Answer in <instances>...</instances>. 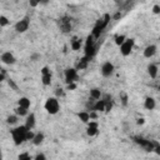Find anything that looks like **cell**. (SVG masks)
<instances>
[{
  "label": "cell",
  "mask_w": 160,
  "mask_h": 160,
  "mask_svg": "<svg viewBox=\"0 0 160 160\" xmlns=\"http://www.w3.org/2000/svg\"><path fill=\"white\" fill-rule=\"evenodd\" d=\"M110 14H108V12H105L98 21H96V24L94 25V28H92V30H91V35L94 36V39L95 40H98L99 38H100V35L102 34V31L106 29V26L109 25V22H110Z\"/></svg>",
  "instance_id": "6da1fadb"
},
{
  "label": "cell",
  "mask_w": 160,
  "mask_h": 160,
  "mask_svg": "<svg viewBox=\"0 0 160 160\" xmlns=\"http://www.w3.org/2000/svg\"><path fill=\"white\" fill-rule=\"evenodd\" d=\"M28 131H29V129H28L25 125H20V126H16V128H14L12 130H10L12 141H14V144H15L16 146H20L21 144H24V142L26 141Z\"/></svg>",
  "instance_id": "7a4b0ae2"
},
{
  "label": "cell",
  "mask_w": 160,
  "mask_h": 160,
  "mask_svg": "<svg viewBox=\"0 0 160 160\" xmlns=\"http://www.w3.org/2000/svg\"><path fill=\"white\" fill-rule=\"evenodd\" d=\"M44 109L46 110L48 114L50 115H55L60 111V102H59V99L56 96H51V98H48L45 104H44Z\"/></svg>",
  "instance_id": "3957f363"
},
{
  "label": "cell",
  "mask_w": 160,
  "mask_h": 160,
  "mask_svg": "<svg viewBox=\"0 0 160 160\" xmlns=\"http://www.w3.org/2000/svg\"><path fill=\"white\" fill-rule=\"evenodd\" d=\"M132 140H134V142H136L139 146H141L146 152H154V149H155V141H152V140H148V139L141 138V136H132Z\"/></svg>",
  "instance_id": "277c9868"
},
{
  "label": "cell",
  "mask_w": 160,
  "mask_h": 160,
  "mask_svg": "<svg viewBox=\"0 0 160 160\" xmlns=\"http://www.w3.org/2000/svg\"><path fill=\"white\" fill-rule=\"evenodd\" d=\"M64 78H65V82L66 85L76 82L79 80V74H78V69L76 68H66L64 70Z\"/></svg>",
  "instance_id": "5b68a950"
},
{
  "label": "cell",
  "mask_w": 160,
  "mask_h": 160,
  "mask_svg": "<svg viewBox=\"0 0 160 160\" xmlns=\"http://www.w3.org/2000/svg\"><path fill=\"white\" fill-rule=\"evenodd\" d=\"M58 25H59V29L61 30V32L66 34V32H70L72 25H71V18L68 16V15H62L59 20H58Z\"/></svg>",
  "instance_id": "8992f818"
},
{
  "label": "cell",
  "mask_w": 160,
  "mask_h": 160,
  "mask_svg": "<svg viewBox=\"0 0 160 160\" xmlns=\"http://www.w3.org/2000/svg\"><path fill=\"white\" fill-rule=\"evenodd\" d=\"M134 45H135V39L128 38V39L124 41V44L120 46V54H121L122 56H129V55L131 54L132 49H134Z\"/></svg>",
  "instance_id": "52a82bcc"
},
{
  "label": "cell",
  "mask_w": 160,
  "mask_h": 160,
  "mask_svg": "<svg viewBox=\"0 0 160 160\" xmlns=\"http://www.w3.org/2000/svg\"><path fill=\"white\" fill-rule=\"evenodd\" d=\"M29 28H30V18H29V16L22 18V19H21V20H19V21L15 24V26H14L15 31H16V32H19V34L26 32V31L29 30Z\"/></svg>",
  "instance_id": "ba28073f"
},
{
  "label": "cell",
  "mask_w": 160,
  "mask_h": 160,
  "mask_svg": "<svg viewBox=\"0 0 160 160\" xmlns=\"http://www.w3.org/2000/svg\"><path fill=\"white\" fill-rule=\"evenodd\" d=\"M115 71V66L112 62L110 61H105L101 64V68H100V72L104 78H110Z\"/></svg>",
  "instance_id": "9c48e42d"
},
{
  "label": "cell",
  "mask_w": 160,
  "mask_h": 160,
  "mask_svg": "<svg viewBox=\"0 0 160 160\" xmlns=\"http://www.w3.org/2000/svg\"><path fill=\"white\" fill-rule=\"evenodd\" d=\"M98 132H99V122L95 121V120H90V121L88 122V128H86V134H88V136L92 138V136L98 135Z\"/></svg>",
  "instance_id": "30bf717a"
},
{
  "label": "cell",
  "mask_w": 160,
  "mask_h": 160,
  "mask_svg": "<svg viewBox=\"0 0 160 160\" xmlns=\"http://www.w3.org/2000/svg\"><path fill=\"white\" fill-rule=\"evenodd\" d=\"M0 60H1V62L5 64V65H12V64L16 62V58H15L14 54L10 52V51H4V52L1 54V56H0Z\"/></svg>",
  "instance_id": "8fae6325"
},
{
  "label": "cell",
  "mask_w": 160,
  "mask_h": 160,
  "mask_svg": "<svg viewBox=\"0 0 160 160\" xmlns=\"http://www.w3.org/2000/svg\"><path fill=\"white\" fill-rule=\"evenodd\" d=\"M98 52V45L94 44V45H85L84 46V56L89 58L90 60L96 55Z\"/></svg>",
  "instance_id": "7c38bea8"
},
{
  "label": "cell",
  "mask_w": 160,
  "mask_h": 160,
  "mask_svg": "<svg viewBox=\"0 0 160 160\" xmlns=\"http://www.w3.org/2000/svg\"><path fill=\"white\" fill-rule=\"evenodd\" d=\"M156 51H158V46H156L155 44H150V45H148V46L144 49L142 55H144V58L150 59V58H152V56L156 54Z\"/></svg>",
  "instance_id": "4fadbf2b"
},
{
  "label": "cell",
  "mask_w": 160,
  "mask_h": 160,
  "mask_svg": "<svg viewBox=\"0 0 160 160\" xmlns=\"http://www.w3.org/2000/svg\"><path fill=\"white\" fill-rule=\"evenodd\" d=\"M35 124H36V116L34 112H30L28 116H26V120H25V126L29 129V130H32L35 128Z\"/></svg>",
  "instance_id": "5bb4252c"
},
{
  "label": "cell",
  "mask_w": 160,
  "mask_h": 160,
  "mask_svg": "<svg viewBox=\"0 0 160 160\" xmlns=\"http://www.w3.org/2000/svg\"><path fill=\"white\" fill-rule=\"evenodd\" d=\"M146 70H148V74H149V76H150L151 79H156L158 72H159V68H158L156 64H152V62L149 64L148 68H146Z\"/></svg>",
  "instance_id": "9a60e30c"
},
{
  "label": "cell",
  "mask_w": 160,
  "mask_h": 160,
  "mask_svg": "<svg viewBox=\"0 0 160 160\" xmlns=\"http://www.w3.org/2000/svg\"><path fill=\"white\" fill-rule=\"evenodd\" d=\"M18 106H21V108L29 110L30 106H31V101H30V99L26 98V96H20L19 100H18Z\"/></svg>",
  "instance_id": "2e32d148"
},
{
  "label": "cell",
  "mask_w": 160,
  "mask_h": 160,
  "mask_svg": "<svg viewBox=\"0 0 160 160\" xmlns=\"http://www.w3.org/2000/svg\"><path fill=\"white\" fill-rule=\"evenodd\" d=\"M155 106H156V101H155L154 98H151V96L145 98V100H144V108L146 110H154Z\"/></svg>",
  "instance_id": "e0dca14e"
},
{
  "label": "cell",
  "mask_w": 160,
  "mask_h": 160,
  "mask_svg": "<svg viewBox=\"0 0 160 160\" xmlns=\"http://www.w3.org/2000/svg\"><path fill=\"white\" fill-rule=\"evenodd\" d=\"M81 45H82V42H81V39H79L78 36H72V38H71V41H70V46H71V49H72L74 51H78V50H80Z\"/></svg>",
  "instance_id": "ac0fdd59"
},
{
  "label": "cell",
  "mask_w": 160,
  "mask_h": 160,
  "mask_svg": "<svg viewBox=\"0 0 160 160\" xmlns=\"http://www.w3.org/2000/svg\"><path fill=\"white\" fill-rule=\"evenodd\" d=\"M89 62H90V59L86 58V56H82V58L78 61V64H76V69H78V70H85V69L89 66Z\"/></svg>",
  "instance_id": "d6986e66"
},
{
  "label": "cell",
  "mask_w": 160,
  "mask_h": 160,
  "mask_svg": "<svg viewBox=\"0 0 160 160\" xmlns=\"http://www.w3.org/2000/svg\"><path fill=\"white\" fill-rule=\"evenodd\" d=\"M44 140H45V134L41 132V131H39V132L35 134V138H34V140H32L31 142H32L35 146H39V145H41V144L44 142Z\"/></svg>",
  "instance_id": "ffe728a7"
},
{
  "label": "cell",
  "mask_w": 160,
  "mask_h": 160,
  "mask_svg": "<svg viewBox=\"0 0 160 160\" xmlns=\"http://www.w3.org/2000/svg\"><path fill=\"white\" fill-rule=\"evenodd\" d=\"M101 96H102V92H101V90H100L99 88H92V89H90V98H91V99H94V100H100Z\"/></svg>",
  "instance_id": "44dd1931"
},
{
  "label": "cell",
  "mask_w": 160,
  "mask_h": 160,
  "mask_svg": "<svg viewBox=\"0 0 160 160\" xmlns=\"http://www.w3.org/2000/svg\"><path fill=\"white\" fill-rule=\"evenodd\" d=\"M78 118H79V119L81 120V122H84V124H88V122L91 120V119H90V112L86 111V110L78 112Z\"/></svg>",
  "instance_id": "7402d4cb"
},
{
  "label": "cell",
  "mask_w": 160,
  "mask_h": 160,
  "mask_svg": "<svg viewBox=\"0 0 160 160\" xmlns=\"http://www.w3.org/2000/svg\"><path fill=\"white\" fill-rule=\"evenodd\" d=\"M94 111H96V112H102V111H105V101H104L102 99L95 101Z\"/></svg>",
  "instance_id": "603a6c76"
},
{
  "label": "cell",
  "mask_w": 160,
  "mask_h": 160,
  "mask_svg": "<svg viewBox=\"0 0 160 160\" xmlns=\"http://www.w3.org/2000/svg\"><path fill=\"white\" fill-rule=\"evenodd\" d=\"M51 78H52L51 72L45 74V75H41V82H42V85H44V86H49V85H51Z\"/></svg>",
  "instance_id": "cb8c5ba5"
},
{
  "label": "cell",
  "mask_w": 160,
  "mask_h": 160,
  "mask_svg": "<svg viewBox=\"0 0 160 160\" xmlns=\"http://www.w3.org/2000/svg\"><path fill=\"white\" fill-rule=\"evenodd\" d=\"M14 114H16L18 116H28V115H29L28 110L24 109V108H21V106H16V108L14 109Z\"/></svg>",
  "instance_id": "d4e9b609"
},
{
  "label": "cell",
  "mask_w": 160,
  "mask_h": 160,
  "mask_svg": "<svg viewBox=\"0 0 160 160\" xmlns=\"http://www.w3.org/2000/svg\"><path fill=\"white\" fill-rule=\"evenodd\" d=\"M95 101L96 100H94V99H89L88 101H86V104H85V110L86 111H89V112H91V111H94V105H95Z\"/></svg>",
  "instance_id": "484cf974"
},
{
  "label": "cell",
  "mask_w": 160,
  "mask_h": 160,
  "mask_svg": "<svg viewBox=\"0 0 160 160\" xmlns=\"http://www.w3.org/2000/svg\"><path fill=\"white\" fill-rule=\"evenodd\" d=\"M126 39H128V38H126V36H125L124 34L116 35V36H115V44H116V45H118V46L120 48V46H121V45L124 44V41H125Z\"/></svg>",
  "instance_id": "4316f807"
},
{
  "label": "cell",
  "mask_w": 160,
  "mask_h": 160,
  "mask_svg": "<svg viewBox=\"0 0 160 160\" xmlns=\"http://www.w3.org/2000/svg\"><path fill=\"white\" fill-rule=\"evenodd\" d=\"M18 120H19V116H18L16 114L9 115V116L6 118V122H8L9 125H15V124L18 122Z\"/></svg>",
  "instance_id": "83f0119b"
},
{
  "label": "cell",
  "mask_w": 160,
  "mask_h": 160,
  "mask_svg": "<svg viewBox=\"0 0 160 160\" xmlns=\"http://www.w3.org/2000/svg\"><path fill=\"white\" fill-rule=\"evenodd\" d=\"M18 160H34V158L28 151H24V152H20L18 155Z\"/></svg>",
  "instance_id": "f1b7e54d"
},
{
  "label": "cell",
  "mask_w": 160,
  "mask_h": 160,
  "mask_svg": "<svg viewBox=\"0 0 160 160\" xmlns=\"http://www.w3.org/2000/svg\"><path fill=\"white\" fill-rule=\"evenodd\" d=\"M9 24H10V20L8 19V16L0 15V26H1V28H5V26H8Z\"/></svg>",
  "instance_id": "f546056e"
},
{
  "label": "cell",
  "mask_w": 160,
  "mask_h": 160,
  "mask_svg": "<svg viewBox=\"0 0 160 160\" xmlns=\"http://www.w3.org/2000/svg\"><path fill=\"white\" fill-rule=\"evenodd\" d=\"M6 82H8V85H9L14 91H19V88H18V85L15 84V81H14L12 79H10V78H9V79L6 80Z\"/></svg>",
  "instance_id": "4dcf8cb0"
},
{
  "label": "cell",
  "mask_w": 160,
  "mask_h": 160,
  "mask_svg": "<svg viewBox=\"0 0 160 160\" xmlns=\"http://www.w3.org/2000/svg\"><path fill=\"white\" fill-rule=\"evenodd\" d=\"M9 78H8V74H6V70L2 68V69H0V81L2 82V81H5V80H8Z\"/></svg>",
  "instance_id": "1f68e13d"
},
{
  "label": "cell",
  "mask_w": 160,
  "mask_h": 160,
  "mask_svg": "<svg viewBox=\"0 0 160 160\" xmlns=\"http://www.w3.org/2000/svg\"><path fill=\"white\" fill-rule=\"evenodd\" d=\"M34 160H48V158H46V155L44 152H38L34 156Z\"/></svg>",
  "instance_id": "d6a6232c"
},
{
  "label": "cell",
  "mask_w": 160,
  "mask_h": 160,
  "mask_svg": "<svg viewBox=\"0 0 160 160\" xmlns=\"http://www.w3.org/2000/svg\"><path fill=\"white\" fill-rule=\"evenodd\" d=\"M120 100H121V104H122L124 106H126V105H128V94L122 92V94L120 95Z\"/></svg>",
  "instance_id": "836d02e7"
},
{
  "label": "cell",
  "mask_w": 160,
  "mask_h": 160,
  "mask_svg": "<svg viewBox=\"0 0 160 160\" xmlns=\"http://www.w3.org/2000/svg\"><path fill=\"white\" fill-rule=\"evenodd\" d=\"M65 95V92H64V90L62 89H56L55 90V96L59 99V98H62Z\"/></svg>",
  "instance_id": "e575fe53"
},
{
  "label": "cell",
  "mask_w": 160,
  "mask_h": 160,
  "mask_svg": "<svg viewBox=\"0 0 160 160\" xmlns=\"http://www.w3.org/2000/svg\"><path fill=\"white\" fill-rule=\"evenodd\" d=\"M40 59V54H31L30 55V60L31 61H38Z\"/></svg>",
  "instance_id": "d590c367"
},
{
  "label": "cell",
  "mask_w": 160,
  "mask_h": 160,
  "mask_svg": "<svg viewBox=\"0 0 160 160\" xmlns=\"http://www.w3.org/2000/svg\"><path fill=\"white\" fill-rule=\"evenodd\" d=\"M40 72H41V75H45V74H49V72H51V71H50V69H49L48 66H42L41 70H40Z\"/></svg>",
  "instance_id": "8d00e7d4"
},
{
  "label": "cell",
  "mask_w": 160,
  "mask_h": 160,
  "mask_svg": "<svg viewBox=\"0 0 160 160\" xmlns=\"http://www.w3.org/2000/svg\"><path fill=\"white\" fill-rule=\"evenodd\" d=\"M152 12H154V14H160V5L155 4V5L152 6Z\"/></svg>",
  "instance_id": "74e56055"
},
{
  "label": "cell",
  "mask_w": 160,
  "mask_h": 160,
  "mask_svg": "<svg viewBox=\"0 0 160 160\" xmlns=\"http://www.w3.org/2000/svg\"><path fill=\"white\" fill-rule=\"evenodd\" d=\"M154 152H155L156 155H160V144L156 142V141H155V149H154Z\"/></svg>",
  "instance_id": "f35d334b"
},
{
  "label": "cell",
  "mask_w": 160,
  "mask_h": 160,
  "mask_svg": "<svg viewBox=\"0 0 160 160\" xmlns=\"http://www.w3.org/2000/svg\"><path fill=\"white\" fill-rule=\"evenodd\" d=\"M29 5H30L31 8H36L38 5H40V1H34V0H30V1H29Z\"/></svg>",
  "instance_id": "ab89813d"
},
{
  "label": "cell",
  "mask_w": 160,
  "mask_h": 160,
  "mask_svg": "<svg viewBox=\"0 0 160 160\" xmlns=\"http://www.w3.org/2000/svg\"><path fill=\"white\" fill-rule=\"evenodd\" d=\"M90 119H91V120L98 119V112H96V111H91V112H90Z\"/></svg>",
  "instance_id": "60d3db41"
},
{
  "label": "cell",
  "mask_w": 160,
  "mask_h": 160,
  "mask_svg": "<svg viewBox=\"0 0 160 160\" xmlns=\"http://www.w3.org/2000/svg\"><path fill=\"white\" fill-rule=\"evenodd\" d=\"M75 89H76V82H72V84L68 85V90H75Z\"/></svg>",
  "instance_id": "b9f144b4"
},
{
  "label": "cell",
  "mask_w": 160,
  "mask_h": 160,
  "mask_svg": "<svg viewBox=\"0 0 160 160\" xmlns=\"http://www.w3.org/2000/svg\"><path fill=\"white\" fill-rule=\"evenodd\" d=\"M144 122H145V119H144V118H139V119L136 120V124H138V125H142Z\"/></svg>",
  "instance_id": "7bdbcfd3"
},
{
  "label": "cell",
  "mask_w": 160,
  "mask_h": 160,
  "mask_svg": "<svg viewBox=\"0 0 160 160\" xmlns=\"http://www.w3.org/2000/svg\"><path fill=\"white\" fill-rule=\"evenodd\" d=\"M121 16H122V15H121V12H120V11H118V12L114 15V20H119Z\"/></svg>",
  "instance_id": "ee69618b"
}]
</instances>
